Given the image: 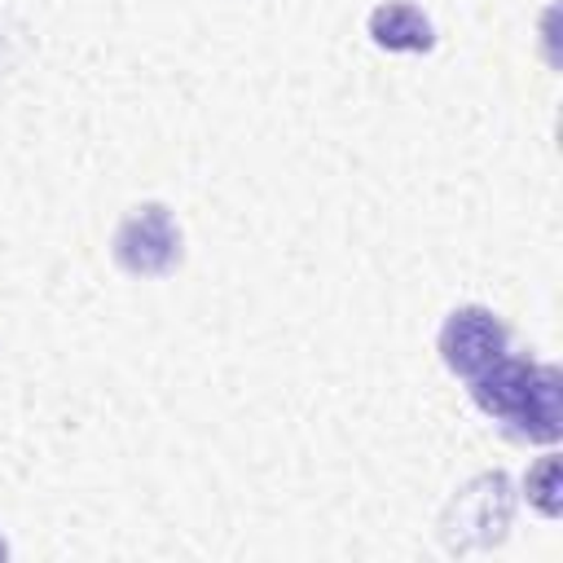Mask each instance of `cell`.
Segmentation results:
<instances>
[{
	"mask_svg": "<svg viewBox=\"0 0 563 563\" xmlns=\"http://www.w3.org/2000/svg\"><path fill=\"white\" fill-rule=\"evenodd\" d=\"M510 431L532 444H554L563 435V378L554 365H537L528 400H523L519 418L510 422Z\"/></svg>",
	"mask_w": 563,
	"mask_h": 563,
	"instance_id": "5",
	"label": "cell"
},
{
	"mask_svg": "<svg viewBox=\"0 0 563 563\" xmlns=\"http://www.w3.org/2000/svg\"><path fill=\"white\" fill-rule=\"evenodd\" d=\"M510 528V479L506 475H479L471 479L444 515V541L449 550L493 545Z\"/></svg>",
	"mask_w": 563,
	"mask_h": 563,
	"instance_id": "2",
	"label": "cell"
},
{
	"mask_svg": "<svg viewBox=\"0 0 563 563\" xmlns=\"http://www.w3.org/2000/svg\"><path fill=\"white\" fill-rule=\"evenodd\" d=\"M369 40L387 53H431L435 26L413 0H383L369 13Z\"/></svg>",
	"mask_w": 563,
	"mask_h": 563,
	"instance_id": "6",
	"label": "cell"
},
{
	"mask_svg": "<svg viewBox=\"0 0 563 563\" xmlns=\"http://www.w3.org/2000/svg\"><path fill=\"white\" fill-rule=\"evenodd\" d=\"M4 554H9V545H4V541H0V559H4Z\"/></svg>",
	"mask_w": 563,
	"mask_h": 563,
	"instance_id": "8",
	"label": "cell"
},
{
	"mask_svg": "<svg viewBox=\"0 0 563 563\" xmlns=\"http://www.w3.org/2000/svg\"><path fill=\"white\" fill-rule=\"evenodd\" d=\"M440 361L457 374V378H475L479 369H488L497 356H506L510 347V334L501 325V317L493 308H479V303H466V308H453L440 325Z\"/></svg>",
	"mask_w": 563,
	"mask_h": 563,
	"instance_id": "3",
	"label": "cell"
},
{
	"mask_svg": "<svg viewBox=\"0 0 563 563\" xmlns=\"http://www.w3.org/2000/svg\"><path fill=\"white\" fill-rule=\"evenodd\" d=\"M180 224L163 202H141L132 207L114 238H110V255L128 277H167L180 264Z\"/></svg>",
	"mask_w": 563,
	"mask_h": 563,
	"instance_id": "1",
	"label": "cell"
},
{
	"mask_svg": "<svg viewBox=\"0 0 563 563\" xmlns=\"http://www.w3.org/2000/svg\"><path fill=\"white\" fill-rule=\"evenodd\" d=\"M532 374H537V361H523V356H497L488 369H479L475 378H466L471 387V400L479 413L497 418V422H515L523 400H528V387H532Z\"/></svg>",
	"mask_w": 563,
	"mask_h": 563,
	"instance_id": "4",
	"label": "cell"
},
{
	"mask_svg": "<svg viewBox=\"0 0 563 563\" xmlns=\"http://www.w3.org/2000/svg\"><path fill=\"white\" fill-rule=\"evenodd\" d=\"M523 493H528V501H532L545 519L559 515V457H554V453H545V457L523 475Z\"/></svg>",
	"mask_w": 563,
	"mask_h": 563,
	"instance_id": "7",
	"label": "cell"
}]
</instances>
